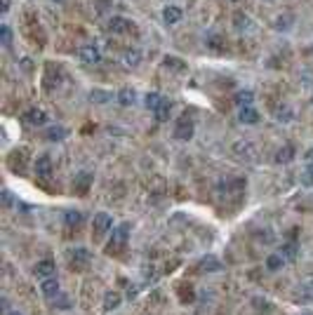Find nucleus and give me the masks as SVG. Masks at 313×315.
Here are the masks:
<instances>
[{"mask_svg": "<svg viewBox=\"0 0 313 315\" xmlns=\"http://www.w3.org/2000/svg\"><path fill=\"white\" fill-rule=\"evenodd\" d=\"M22 120L29 125V127H40V125L47 123V113L43 111V108H29V111L24 113Z\"/></svg>", "mask_w": 313, "mask_h": 315, "instance_id": "nucleus-8", "label": "nucleus"}, {"mask_svg": "<svg viewBox=\"0 0 313 315\" xmlns=\"http://www.w3.org/2000/svg\"><path fill=\"white\" fill-rule=\"evenodd\" d=\"M120 294L115 292V289H111V292L104 294V310H113V308L120 306Z\"/></svg>", "mask_w": 313, "mask_h": 315, "instance_id": "nucleus-20", "label": "nucleus"}, {"mask_svg": "<svg viewBox=\"0 0 313 315\" xmlns=\"http://www.w3.org/2000/svg\"><path fill=\"white\" fill-rule=\"evenodd\" d=\"M233 3H236V0H233Z\"/></svg>", "mask_w": 313, "mask_h": 315, "instance_id": "nucleus-47", "label": "nucleus"}, {"mask_svg": "<svg viewBox=\"0 0 313 315\" xmlns=\"http://www.w3.org/2000/svg\"><path fill=\"white\" fill-rule=\"evenodd\" d=\"M292 158H294V148L292 146H283L275 153V162L278 165H287V162H292Z\"/></svg>", "mask_w": 313, "mask_h": 315, "instance_id": "nucleus-24", "label": "nucleus"}, {"mask_svg": "<svg viewBox=\"0 0 313 315\" xmlns=\"http://www.w3.org/2000/svg\"><path fill=\"white\" fill-rule=\"evenodd\" d=\"M233 155L240 160H254V146L250 141H236L233 144Z\"/></svg>", "mask_w": 313, "mask_h": 315, "instance_id": "nucleus-11", "label": "nucleus"}, {"mask_svg": "<svg viewBox=\"0 0 313 315\" xmlns=\"http://www.w3.org/2000/svg\"><path fill=\"white\" fill-rule=\"evenodd\" d=\"M92 181H94L92 172H78L76 177H73V191H76L78 195H85V193L92 188Z\"/></svg>", "mask_w": 313, "mask_h": 315, "instance_id": "nucleus-6", "label": "nucleus"}, {"mask_svg": "<svg viewBox=\"0 0 313 315\" xmlns=\"http://www.w3.org/2000/svg\"><path fill=\"white\" fill-rule=\"evenodd\" d=\"M311 289H313V282H311Z\"/></svg>", "mask_w": 313, "mask_h": 315, "instance_id": "nucleus-45", "label": "nucleus"}, {"mask_svg": "<svg viewBox=\"0 0 313 315\" xmlns=\"http://www.w3.org/2000/svg\"><path fill=\"white\" fill-rule=\"evenodd\" d=\"M311 104H313V99H311Z\"/></svg>", "mask_w": 313, "mask_h": 315, "instance_id": "nucleus-46", "label": "nucleus"}, {"mask_svg": "<svg viewBox=\"0 0 313 315\" xmlns=\"http://www.w3.org/2000/svg\"><path fill=\"white\" fill-rule=\"evenodd\" d=\"M115 99H118V104H120V106H132V104L137 101V92H134L132 87H122L120 92L115 94Z\"/></svg>", "mask_w": 313, "mask_h": 315, "instance_id": "nucleus-17", "label": "nucleus"}, {"mask_svg": "<svg viewBox=\"0 0 313 315\" xmlns=\"http://www.w3.org/2000/svg\"><path fill=\"white\" fill-rule=\"evenodd\" d=\"M233 24H236L238 31H250V29H252V19L247 15H243V12H236V15H233Z\"/></svg>", "mask_w": 313, "mask_h": 315, "instance_id": "nucleus-22", "label": "nucleus"}, {"mask_svg": "<svg viewBox=\"0 0 313 315\" xmlns=\"http://www.w3.org/2000/svg\"><path fill=\"white\" fill-rule=\"evenodd\" d=\"M45 139H47V141H61V139H66V130H64L61 125H54V127H47Z\"/></svg>", "mask_w": 313, "mask_h": 315, "instance_id": "nucleus-23", "label": "nucleus"}, {"mask_svg": "<svg viewBox=\"0 0 313 315\" xmlns=\"http://www.w3.org/2000/svg\"><path fill=\"white\" fill-rule=\"evenodd\" d=\"M177 289H179V299H182L184 303H186V301H193V299H196V294H193V287H191V284H179Z\"/></svg>", "mask_w": 313, "mask_h": 315, "instance_id": "nucleus-33", "label": "nucleus"}, {"mask_svg": "<svg viewBox=\"0 0 313 315\" xmlns=\"http://www.w3.org/2000/svg\"><path fill=\"white\" fill-rule=\"evenodd\" d=\"M283 263H285V259H283V254L278 252V254H268V259H266V268L268 270H280L283 268Z\"/></svg>", "mask_w": 313, "mask_h": 315, "instance_id": "nucleus-28", "label": "nucleus"}, {"mask_svg": "<svg viewBox=\"0 0 313 315\" xmlns=\"http://www.w3.org/2000/svg\"><path fill=\"white\" fill-rule=\"evenodd\" d=\"M40 292H43V296H45L50 303H52L57 296H59V280L57 277H50V280H43V284H40Z\"/></svg>", "mask_w": 313, "mask_h": 315, "instance_id": "nucleus-10", "label": "nucleus"}, {"mask_svg": "<svg viewBox=\"0 0 313 315\" xmlns=\"http://www.w3.org/2000/svg\"><path fill=\"white\" fill-rule=\"evenodd\" d=\"M304 162H313V148H308L304 153Z\"/></svg>", "mask_w": 313, "mask_h": 315, "instance_id": "nucleus-42", "label": "nucleus"}, {"mask_svg": "<svg viewBox=\"0 0 313 315\" xmlns=\"http://www.w3.org/2000/svg\"><path fill=\"white\" fill-rule=\"evenodd\" d=\"M134 24L130 22V19H125V17H111L108 19V31H113V33H125V31H130Z\"/></svg>", "mask_w": 313, "mask_h": 315, "instance_id": "nucleus-14", "label": "nucleus"}, {"mask_svg": "<svg viewBox=\"0 0 313 315\" xmlns=\"http://www.w3.org/2000/svg\"><path fill=\"white\" fill-rule=\"evenodd\" d=\"M292 22V17H283V19H278V22H275V29H287V26H285V24H290Z\"/></svg>", "mask_w": 313, "mask_h": 315, "instance_id": "nucleus-39", "label": "nucleus"}, {"mask_svg": "<svg viewBox=\"0 0 313 315\" xmlns=\"http://www.w3.org/2000/svg\"><path fill=\"white\" fill-rule=\"evenodd\" d=\"M52 303H54V306H61V310H66V308H69V299H66V296H61V294L52 301Z\"/></svg>", "mask_w": 313, "mask_h": 315, "instance_id": "nucleus-38", "label": "nucleus"}, {"mask_svg": "<svg viewBox=\"0 0 313 315\" xmlns=\"http://www.w3.org/2000/svg\"><path fill=\"white\" fill-rule=\"evenodd\" d=\"M301 184L313 186V162H306V169H304V174H301Z\"/></svg>", "mask_w": 313, "mask_h": 315, "instance_id": "nucleus-34", "label": "nucleus"}, {"mask_svg": "<svg viewBox=\"0 0 313 315\" xmlns=\"http://www.w3.org/2000/svg\"><path fill=\"white\" fill-rule=\"evenodd\" d=\"M233 101H236V106H238V108H243V106H252V101H254V92H252V90H238V92L233 94Z\"/></svg>", "mask_w": 313, "mask_h": 315, "instance_id": "nucleus-16", "label": "nucleus"}, {"mask_svg": "<svg viewBox=\"0 0 313 315\" xmlns=\"http://www.w3.org/2000/svg\"><path fill=\"white\" fill-rule=\"evenodd\" d=\"M165 69H172L177 71V73H182V71H186V64L182 62V59H177V57H165Z\"/></svg>", "mask_w": 313, "mask_h": 315, "instance_id": "nucleus-31", "label": "nucleus"}, {"mask_svg": "<svg viewBox=\"0 0 313 315\" xmlns=\"http://www.w3.org/2000/svg\"><path fill=\"white\" fill-rule=\"evenodd\" d=\"M5 315H22L19 310H10V313H5Z\"/></svg>", "mask_w": 313, "mask_h": 315, "instance_id": "nucleus-44", "label": "nucleus"}, {"mask_svg": "<svg viewBox=\"0 0 313 315\" xmlns=\"http://www.w3.org/2000/svg\"><path fill=\"white\" fill-rule=\"evenodd\" d=\"M10 5H12L10 0H3V12H10Z\"/></svg>", "mask_w": 313, "mask_h": 315, "instance_id": "nucleus-43", "label": "nucleus"}, {"mask_svg": "<svg viewBox=\"0 0 313 315\" xmlns=\"http://www.w3.org/2000/svg\"><path fill=\"white\" fill-rule=\"evenodd\" d=\"M3 205H12V193L3 191Z\"/></svg>", "mask_w": 313, "mask_h": 315, "instance_id": "nucleus-40", "label": "nucleus"}, {"mask_svg": "<svg viewBox=\"0 0 313 315\" xmlns=\"http://www.w3.org/2000/svg\"><path fill=\"white\" fill-rule=\"evenodd\" d=\"M193 132H196V127H193L191 118L182 116L179 120H177V127H175V139L177 141H189V139H193Z\"/></svg>", "mask_w": 313, "mask_h": 315, "instance_id": "nucleus-3", "label": "nucleus"}, {"mask_svg": "<svg viewBox=\"0 0 313 315\" xmlns=\"http://www.w3.org/2000/svg\"><path fill=\"white\" fill-rule=\"evenodd\" d=\"M182 17H184V12H182V8H179V5H168V8L163 10V22L168 24V26H172V24H177V22H182Z\"/></svg>", "mask_w": 313, "mask_h": 315, "instance_id": "nucleus-15", "label": "nucleus"}, {"mask_svg": "<svg viewBox=\"0 0 313 315\" xmlns=\"http://www.w3.org/2000/svg\"><path fill=\"white\" fill-rule=\"evenodd\" d=\"M238 120L243 125H257L259 123V113L252 106H243V108H238Z\"/></svg>", "mask_w": 313, "mask_h": 315, "instance_id": "nucleus-13", "label": "nucleus"}, {"mask_svg": "<svg viewBox=\"0 0 313 315\" xmlns=\"http://www.w3.org/2000/svg\"><path fill=\"white\" fill-rule=\"evenodd\" d=\"M64 223H66L69 228H78V226L83 223V214H80L78 209H69V212L64 214Z\"/></svg>", "mask_w": 313, "mask_h": 315, "instance_id": "nucleus-21", "label": "nucleus"}, {"mask_svg": "<svg viewBox=\"0 0 313 315\" xmlns=\"http://www.w3.org/2000/svg\"><path fill=\"white\" fill-rule=\"evenodd\" d=\"M280 254H283L285 261H294L299 256V245L294 242V240H290V242H285L283 247H280Z\"/></svg>", "mask_w": 313, "mask_h": 315, "instance_id": "nucleus-18", "label": "nucleus"}, {"mask_svg": "<svg viewBox=\"0 0 313 315\" xmlns=\"http://www.w3.org/2000/svg\"><path fill=\"white\" fill-rule=\"evenodd\" d=\"M52 169H54L52 158H50L47 153L38 155L36 162H33V172H36V177H38V179H50V177H52Z\"/></svg>", "mask_w": 313, "mask_h": 315, "instance_id": "nucleus-4", "label": "nucleus"}, {"mask_svg": "<svg viewBox=\"0 0 313 315\" xmlns=\"http://www.w3.org/2000/svg\"><path fill=\"white\" fill-rule=\"evenodd\" d=\"M78 54H80V62L83 64H99V59H101L97 45H83Z\"/></svg>", "mask_w": 313, "mask_h": 315, "instance_id": "nucleus-12", "label": "nucleus"}, {"mask_svg": "<svg viewBox=\"0 0 313 315\" xmlns=\"http://www.w3.org/2000/svg\"><path fill=\"white\" fill-rule=\"evenodd\" d=\"M111 226H113V219L108 212H97L94 219H92V228H94V235H104V233L111 231Z\"/></svg>", "mask_w": 313, "mask_h": 315, "instance_id": "nucleus-5", "label": "nucleus"}, {"mask_svg": "<svg viewBox=\"0 0 313 315\" xmlns=\"http://www.w3.org/2000/svg\"><path fill=\"white\" fill-rule=\"evenodd\" d=\"M292 299L297 301V303H311L313 289H311V292H306V287H297V292L292 294Z\"/></svg>", "mask_w": 313, "mask_h": 315, "instance_id": "nucleus-29", "label": "nucleus"}, {"mask_svg": "<svg viewBox=\"0 0 313 315\" xmlns=\"http://www.w3.org/2000/svg\"><path fill=\"white\" fill-rule=\"evenodd\" d=\"M252 306H257V310H268V308H271V303H268L266 299H259V296H254V299H252Z\"/></svg>", "mask_w": 313, "mask_h": 315, "instance_id": "nucleus-36", "label": "nucleus"}, {"mask_svg": "<svg viewBox=\"0 0 313 315\" xmlns=\"http://www.w3.org/2000/svg\"><path fill=\"white\" fill-rule=\"evenodd\" d=\"M24 165H26V160H24V151H19V153L15 151L12 158H10V167H12V172H19V174H22Z\"/></svg>", "mask_w": 313, "mask_h": 315, "instance_id": "nucleus-27", "label": "nucleus"}, {"mask_svg": "<svg viewBox=\"0 0 313 315\" xmlns=\"http://www.w3.org/2000/svg\"><path fill=\"white\" fill-rule=\"evenodd\" d=\"M198 273H219L222 270V261L217 259V256H212V254H207V256H203L198 261Z\"/></svg>", "mask_w": 313, "mask_h": 315, "instance_id": "nucleus-9", "label": "nucleus"}, {"mask_svg": "<svg viewBox=\"0 0 313 315\" xmlns=\"http://www.w3.org/2000/svg\"><path fill=\"white\" fill-rule=\"evenodd\" d=\"M127 238H130V223H118L113 231H111V238H108L106 242V254L111 256V254H120L122 247H125V242H127Z\"/></svg>", "mask_w": 313, "mask_h": 315, "instance_id": "nucleus-1", "label": "nucleus"}, {"mask_svg": "<svg viewBox=\"0 0 313 315\" xmlns=\"http://www.w3.org/2000/svg\"><path fill=\"white\" fill-rule=\"evenodd\" d=\"M273 116H275L278 123H292V120H294V111L287 108V106H280V108H275Z\"/></svg>", "mask_w": 313, "mask_h": 315, "instance_id": "nucleus-25", "label": "nucleus"}, {"mask_svg": "<svg viewBox=\"0 0 313 315\" xmlns=\"http://www.w3.org/2000/svg\"><path fill=\"white\" fill-rule=\"evenodd\" d=\"M170 113H172V99H168V97H163L161 106L155 108V118H158L161 123H165V120L170 118Z\"/></svg>", "mask_w": 313, "mask_h": 315, "instance_id": "nucleus-19", "label": "nucleus"}, {"mask_svg": "<svg viewBox=\"0 0 313 315\" xmlns=\"http://www.w3.org/2000/svg\"><path fill=\"white\" fill-rule=\"evenodd\" d=\"M134 296H137V287L130 284V287H127V299H134Z\"/></svg>", "mask_w": 313, "mask_h": 315, "instance_id": "nucleus-41", "label": "nucleus"}, {"mask_svg": "<svg viewBox=\"0 0 313 315\" xmlns=\"http://www.w3.org/2000/svg\"><path fill=\"white\" fill-rule=\"evenodd\" d=\"M54 270H57V263L50 261V259H43L33 266V275L38 280H50V277H54Z\"/></svg>", "mask_w": 313, "mask_h": 315, "instance_id": "nucleus-7", "label": "nucleus"}, {"mask_svg": "<svg viewBox=\"0 0 313 315\" xmlns=\"http://www.w3.org/2000/svg\"><path fill=\"white\" fill-rule=\"evenodd\" d=\"M207 43H210V47H212V50H219V47L224 45V38H219V36H210V38H207Z\"/></svg>", "mask_w": 313, "mask_h": 315, "instance_id": "nucleus-37", "label": "nucleus"}, {"mask_svg": "<svg viewBox=\"0 0 313 315\" xmlns=\"http://www.w3.org/2000/svg\"><path fill=\"white\" fill-rule=\"evenodd\" d=\"M122 62L127 64V66H137V64L141 62V54H139L137 50H125V52H122Z\"/></svg>", "mask_w": 313, "mask_h": 315, "instance_id": "nucleus-32", "label": "nucleus"}, {"mask_svg": "<svg viewBox=\"0 0 313 315\" xmlns=\"http://www.w3.org/2000/svg\"><path fill=\"white\" fill-rule=\"evenodd\" d=\"M0 40H3V45H10V43H12V29H10L8 24L0 26Z\"/></svg>", "mask_w": 313, "mask_h": 315, "instance_id": "nucleus-35", "label": "nucleus"}, {"mask_svg": "<svg viewBox=\"0 0 313 315\" xmlns=\"http://www.w3.org/2000/svg\"><path fill=\"white\" fill-rule=\"evenodd\" d=\"M161 101H163V97L158 92H148V94H146V99H144V104H146V108H148V111H153V113H155V108L161 106Z\"/></svg>", "mask_w": 313, "mask_h": 315, "instance_id": "nucleus-30", "label": "nucleus"}, {"mask_svg": "<svg viewBox=\"0 0 313 315\" xmlns=\"http://www.w3.org/2000/svg\"><path fill=\"white\" fill-rule=\"evenodd\" d=\"M111 99H113V94L106 90H92L90 92V101H94V104H108Z\"/></svg>", "mask_w": 313, "mask_h": 315, "instance_id": "nucleus-26", "label": "nucleus"}, {"mask_svg": "<svg viewBox=\"0 0 313 315\" xmlns=\"http://www.w3.org/2000/svg\"><path fill=\"white\" fill-rule=\"evenodd\" d=\"M66 261L73 270L83 273L87 266L92 263V252L85 249V247H73V249H66Z\"/></svg>", "mask_w": 313, "mask_h": 315, "instance_id": "nucleus-2", "label": "nucleus"}]
</instances>
